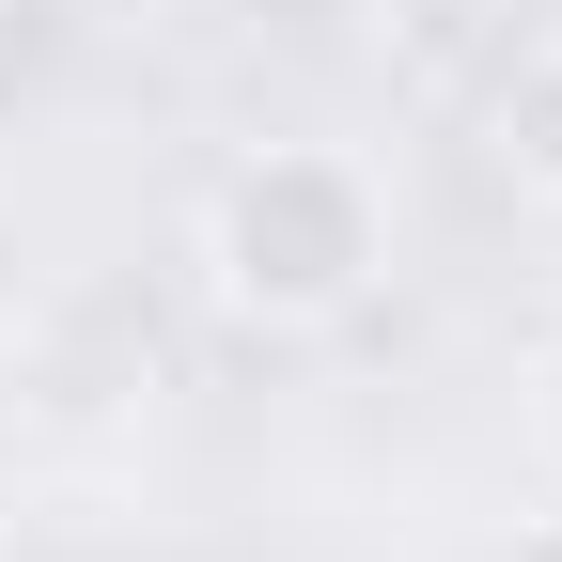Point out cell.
Instances as JSON below:
<instances>
[{"instance_id": "1", "label": "cell", "mask_w": 562, "mask_h": 562, "mask_svg": "<svg viewBox=\"0 0 562 562\" xmlns=\"http://www.w3.org/2000/svg\"><path fill=\"white\" fill-rule=\"evenodd\" d=\"M203 266H220V297L266 313V328H328L375 297L391 266V203L360 157H328V140H266L250 172H220L203 203Z\"/></svg>"}, {"instance_id": "2", "label": "cell", "mask_w": 562, "mask_h": 562, "mask_svg": "<svg viewBox=\"0 0 562 562\" xmlns=\"http://www.w3.org/2000/svg\"><path fill=\"white\" fill-rule=\"evenodd\" d=\"M501 157H516V172L562 203V32L516 63V79H501Z\"/></svg>"}, {"instance_id": "3", "label": "cell", "mask_w": 562, "mask_h": 562, "mask_svg": "<svg viewBox=\"0 0 562 562\" xmlns=\"http://www.w3.org/2000/svg\"><path fill=\"white\" fill-rule=\"evenodd\" d=\"M516 562H562V501H547V516H531V531H516Z\"/></svg>"}, {"instance_id": "4", "label": "cell", "mask_w": 562, "mask_h": 562, "mask_svg": "<svg viewBox=\"0 0 562 562\" xmlns=\"http://www.w3.org/2000/svg\"><path fill=\"white\" fill-rule=\"evenodd\" d=\"M531 422H547V453H562V344H547V406H531Z\"/></svg>"}]
</instances>
